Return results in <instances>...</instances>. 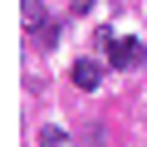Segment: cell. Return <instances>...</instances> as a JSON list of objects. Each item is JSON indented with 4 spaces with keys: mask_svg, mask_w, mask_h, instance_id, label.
Here are the masks:
<instances>
[{
    "mask_svg": "<svg viewBox=\"0 0 147 147\" xmlns=\"http://www.w3.org/2000/svg\"><path fill=\"white\" fill-rule=\"evenodd\" d=\"M108 59H113L118 69H132V64H142V44H137V39H113V44H108Z\"/></svg>",
    "mask_w": 147,
    "mask_h": 147,
    "instance_id": "cell-1",
    "label": "cell"
},
{
    "mask_svg": "<svg viewBox=\"0 0 147 147\" xmlns=\"http://www.w3.org/2000/svg\"><path fill=\"white\" fill-rule=\"evenodd\" d=\"M88 5H93V0H74V15H79V10H88Z\"/></svg>",
    "mask_w": 147,
    "mask_h": 147,
    "instance_id": "cell-5",
    "label": "cell"
},
{
    "mask_svg": "<svg viewBox=\"0 0 147 147\" xmlns=\"http://www.w3.org/2000/svg\"><path fill=\"white\" fill-rule=\"evenodd\" d=\"M98 79H103L98 59H79L74 64V88H98Z\"/></svg>",
    "mask_w": 147,
    "mask_h": 147,
    "instance_id": "cell-2",
    "label": "cell"
},
{
    "mask_svg": "<svg viewBox=\"0 0 147 147\" xmlns=\"http://www.w3.org/2000/svg\"><path fill=\"white\" fill-rule=\"evenodd\" d=\"M39 147H74L64 127H39Z\"/></svg>",
    "mask_w": 147,
    "mask_h": 147,
    "instance_id": "cell-4",
    "label": "cell"
},
{
    "mask_svg": "<svg viewBox=\"0 0 147 147\" xmlns=\"http://www.w3.org/2000/svg\"><path fill=\"white\" fill-rule=\"evenodd\" d=\"M25 25H30V30H39V34L49 30V15H44V10L34 5V0H25Z\"/></svg>",
    "mask_w": 147,
    "mask_h": 147,
    "instance_id": "cell-3",
    "label": "cell"
}]
</instances>
